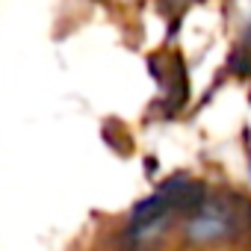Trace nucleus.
Masks as SVG:
<instances>
[{
  "instance_id": "nucleus-1",
  "label": "nucleus",
  "mask_w": 251,
  "mask_h": 251,
  "mask_svg": "<svg viewBox=\"0 0 251 251\" xmlns=\"http://www.w3.org/2000/svg\"><path fill=\"white\" fill-rule=\"evenodd\" d=\"M236 233V213L225 198H207L186 222V239L192 245H216Z\"/></svg>"
},
{
  "instance_id": "nucleus-2",
  "label": "nucleus",
  "mask_w": 251,
  "mask_h": 251,
  "mask_svg": "<svg viewBox=\"0 0 251 251\" xmlns=\"http://www.w3.org/2000/svg\"><path fill=\"white\" fill-rule=\"evenodd\" d=\"M160 192L169 198L172 210L175 213H183V216H192L207 201V186L204 183H195L189 177H172V180H166L160 186Z\"/></svg>"
},
{
  "instance_id": "nucleus-3",
  "label": "nucleus",
  "mask_w": 251,
  "mask_h": 251,
  "mask_svg": "<svg viewBox=\"0 0 251 251\" xmlns=\"http://www.w3.org/2000/svg\"><path fill=\"white\" fill-rule=\"evenodd\" d=\"M169 6H186V3H195V0H166Z\"/></svg>"
},
{
  "instance_id": "nucleus-4",
  "label": "nucleus",
  "mask_w": 251,
  "mask_h": 251,
  "mask_svg": "<svg viewBox=\"0 0 251 251\" xmlns=\"http://www.w3.org/2000/svg\"><path fill=\"white\" fill-rule=\"evenodd\" d=\"M245 42H248V48H251V15H248V24H245Z\"/></svg>"
},
{
  "instance_id": "nucleus-5",
  "label": "nucleus",
  "mask_w": 251,
  "mask_h": 251,
  "mask_svg": "<svg viewBox=\"0 0 251 251\" xmlns=\"http://www.w3.org/2000/svg\"><path fill=\"white\" fill-rule=\"evenodd\" d=\"M248 219H251V213H248Z\"/></svg>"
},
{
  "instance_id": "nucleus-6",
  "label": "nucleus",
  "mask_w": 251,
  "mask_h": 251,
  "mask_svg": "<svg viewBox=\"0 0 251 251\" xmlns=\"http://www.w3.org/2000/svg\"><path fill=\"white\" fill-rule=\"evenodd\" d=\"M133 251H139V248H133Z\"/></svg>"
}]
</instances>
